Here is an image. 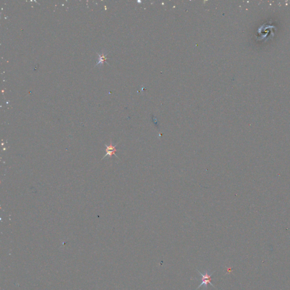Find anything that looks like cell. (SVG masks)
Instances as JSON below:
<instances>
[{"label":"cell","instance_id":"obj_2","mask_svg":"<svg viewBox=\"0 0 290 290\" xmlns=\"http://www.w3.org/2000/svg\"><path fill=\"white\" fill-rule=\"evenodd\" d=\"M117 145V144H116V145H115L114 146L112 145V142H111V143H110V145L109 146L106 145V154L103 156V158H102V159H104L107 156H109V158H112V156L113 155H115L117 158H118V156L116 155V152L117 151V150L116 148V147Z\"/></svg>","mask_w":290,"mask_h":290},{"label":"cell","instance_id":"obj_3","mask_svg":"<svg viewBox=\"0 0 290 290\" xmlns=\"http://www.w3.org/2000/svg\"><path fill=\"white\" fill-rule=\"evenodd\" d=\"M107 54L105 51H103L101 54H98V56H99L98 61L96 66H98V65L101 66V65H103L104 61H105V60H106V56H107Z\"/></svg>","mask_w":290,"mask_h":290},{"label":"cell","instance_id":"obj_1","mask_svg":"<svg viewBox=\"0 0 290 290\" xmlns=\"http://www.w3.org/2000/svg\"><path fill=\"white\" fill-rule=\"evenodd\" d=\"M198 271L199 274H200L201 277V281L202 282H201V283L200 284V286L197 288V290L198 289H200L202 286H204L205 288H206L207 289L208 284H210L211 286H213V287L216 288V287L213 285V284L211 282V279H212L211 276L214 274V272H213L212 273H210V274L208 272V271H205V274H203L199 270H198Z\"/></svg>","mask_w":290,"mask_h":290}]
</instances>
